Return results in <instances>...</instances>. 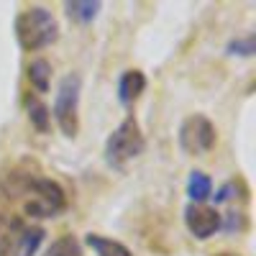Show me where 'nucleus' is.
<instances>
[{"label": "nucleus", "mask_w": 256, "mask_h": 256, "mask_svg": "<svg viewBox=\"0 0 256 256\" xmlns=\"http://www.w3.org/2000/svg\"><path fill=\"white\" fill-rule=\"evenodd\" d=\"M212 256H238V254H212Z\"/></svg>", "instance_id": "a211bd4d"}, {"label": "nucleus", "mask_w": 256, "mask_h": 256, "mask_svg": "<svg viewBox=\"0 0 256 256\" xmlns=\"http://www.w3.org/2000/svg\"><path fill=\"white\" fill-rule=\"evenodd\" d=\"M16 38L24 52H38L49 44H54L59 36V24L52 16V10L31 6L24 13L16 16Z\"/></svg>", "instance_id": "f257e3e1"}, {"label": "nucleus", "mask_w": 256, "mask_h": 256, "mask_svg": "<svg viewBox=\"0 0 256 256\" xmlns=\"http://www.w3.org/2000/svg\"><path fill=\"white\" fill-rule=\"evenodd\" d=\"M26 108H28V120H31V126L36 128V131L46 134V131H49V120H52L49 108H46L44 102H38V100H28Z\"/></svg>", "instance_id": "2eb2a0df"}, {"label": "nucleus", "mask_w": 256, "mask_h": 256, "mask_svg": "<svg viewBox=\"0 0 256 256\" xmlns=\"http://www.w3.org/2000/svg\"><path fill=\"white\" fill-rule=\"evenodd\" d=\"M44 228L41 226H26L24 230H20L18 236V244H16V256H34L41 246V241H44Z\"/></svg>", "instance_id": "9d476101"}, {"label": "nucleus", "mask_w": 256, "mask_h": 256, "mask_svg": "<svg viewBox=\"0 0 256 256\" xmlns=\"http://www.w3.org/2000/svg\"><path fill=\"white\" fill-rule=\"evenodd\" d=\"M228 52H230V54H241V56H251V54H254V36L238 38V41H230V44H228Z\"/></svg>", "instance_id": "dca6fc26"}, {"label": "nucleus", "mask_w": 256, "mask_h": 256, "mask_svg": "<svg viewBox=\"0 0 256 256\" xmlns=\"http://www.w3.org/2000/svg\"><path fill=\"white\" fill-rule=\"evenodd\" d=\"M24 195H26L24 212L31 218H54L67 205L64 190L59 187V182L49 177H31Z\"/></svg>", "instance_id": "7ed1b4c3"}, {"label": "nucleus", "mask_w": 256, "mask_h": 256, "mask_svg": "<svg viewBox=\"0 0 256 256\" xmlns=\"http://www.w3.org/2000/svg\"><path fill=\"white\" fill-rule=\"evenodd\" d=\"M220 220H223V216L216 208L198 205V202H190L184 208V226L192 236L200 238V241L216 236V230H220Z\"/></svg>", "instance_id": "423d86ee"}, {"label": "nucleus", "mask_w": 256, "mask_h": 256, "mask_svg": "<svg viewBox=\"0 0 256 256\" xmlns=\"http://www.w3.org/2000/svg\"><path fill=\"white\" fill-rule=\"evenodd\" d=\"M146 90V74L141 70H126L118 80V100L123 105H131Z\"/></svg>", "instance_id": "0eeeda50"}, {"label": "nucleus", "mask_w": 256, "mask_h": 256, "mask_svg": "<svg viewBox=\"0 0 256 256\" xmlns=\"http://www.w3.org/2000/svg\"><path fill=\"white\" fill-rule=\"evenodd\" d=\"M80 90H82V80L80 74H67L62 77L59 88H56V98L52 105V116L56 120V126L62 128L64 136L74 138L80 131Z\"/></svg>", "instance_id": "20e7f679"}, {"label": "nucleus", "mask_w": 256, "mask_h": 256, "mask_svg": "<svg viewBox=\"0 0 256 256\" xmlns=\"http://www.w3.org/2000/svg\"><path fill=\"white\" fill-rule=\"evenodd\" d=\"M187 195H190L192 202L202 205L212 195V180L205 172H190V177H187Z\"/></svg>", "instance_id": "9b49d317"}, {"label": "nucleus", "mask_w": 256, "mask_h": 256, "mask_svg": "<svg viewBox=\"0 0 256 256\" xmlns=\"http://www.w3.org/2000/svg\"><path fill=\"white\" fill-rule=\"evenodd\" d=\"M220 228H226V230H244L246 228V216L244 212H230L228 220H220Z\"/></svg>", "instance_id": "f3484780"}, {"label": "nucleus", "mask_w": 256, "mask_h": 256, "mask_svg": "<svg viewBox=\"0 0 256 256\" xmlns=\"http://www.w3.org/2000/svg\"><path fill=\"white\" fill-rule=\"evenodd\" d=\"M144 146H146V141H144V134L138 128V120L134 116H128L108 136V141H105V162L113 169H123L131 159L141 156Z\"/></svg>", "instance_id": "f03ea898"}, {"label": "nucleus", "mask_w": 256, "mask_h": 256, "mask_svg": "<svg viewBox=\"0 0 256 256\" xmlns=\"http://www.w3.org/2000/svg\"><path fill=\"white\" fill-rule=\"evenodd\" d=\"M84 244H88L98 256H134L126 244L105 238V236H100V233H88V236H84Z\"/></svg>", "instance_id": "1a4fd4ad"}, {"label": "nucleus", "mask_w": 256, "mask_h": 256, "mask_svg": "<svg viewBox=\"0 0 256 256\" xmlns=\"http://www.w3.org/2000/svg\"><path fill=\"white\" fill-rule=\"evenodd\" d=\"M44 256H82V244L74 236H59L44 251Z\"/></svg>", "instance_id": "4468645a"}, {"label": "nucleus", "mask_w": 256, "mask_h": 256, "mask_svg": "<svg viewBox=\"0 0 256 256\" xmlns=\"http://www.w3.org/2000/svg\"><path fill=\"white\" fill-rule=\"evenodd\" d=\"M24 220L16 218V216H8V212L0 210V256H10V251L16 248L18 244V236L24 230Z\"/></svg>", "instance_id": "6e6552de"}, {"label": "nucleus", "mask_w": 256, "mask_h": 256, "mask_svg": "<svg viewBox=\"0 0 256 256\" xmlns=\"http://www.w3.org/2000/svg\"><path fill=\"white\" fill-rule=\"evenodd\" d=\"M180 146L192 156H202L216 146V126L208 116H190L180 126Z\"/></svg>", "instance_id": "39448f33"}, {"label": "nucleus", "mask_w": 256, "mask_h": 256, "mask_svg": "<svg viewBox=\"0 0 256 256\" xmlns=\"http://www.w3.org/2000/svg\"><path fill=\"white\" fill-rule=\"evenodd\" d=\"M49 80H52V64L46 59H34L28 64V82L36 92H49Z\"/></svg>", "instance_id": "f8f14e48"}, {"label": "nucleus", "mask_w": 256, "mask_h": 256, "mask_svg": "<svg viewBox=\"0 0 256 256\" xmlns=\"http://www.w3.org/2000/svg\"><path fill=\"white\" fill-rule=\"evenodd\" d=\"M102 3H92V0H74V3H64V10L72 20H80V24H90V20L100 13Z\"/></svg>", "instance_id": "ddd939ff"}]
</instances>
